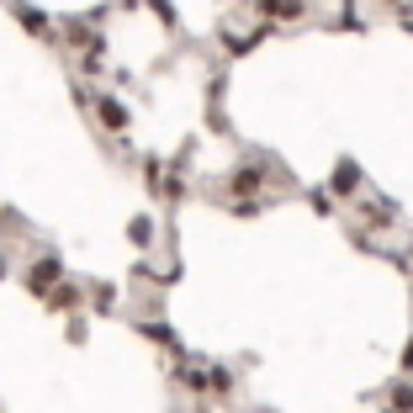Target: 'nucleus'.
<instances>
[{"instance_id": "nucleus-2", "label": "nucleus", "mask_w": 413, "mask_h": 413, "mask_svg": "<svg viewBox=\"0 0 413 413\" xmlns=\"http://www.w3.org/2000/svg\"><path fill=\"white\" fill-rule=\"evenodd\" d=\"M96 106H101V122H106V127H122V122H127L122 101H96Z\"/></svg>"}, {"instance_id": "nucleus-4", "label": "nucleus", "mask_w": 413, "mask_h": 413, "mask_svg": "<svg viewBox=\"0 0 413 413\" xmlns=\"http://www.w3.org/2000/svg\"><path fill=\"white\" fill-rule=\"evenodd\" d=\"M148 239H154V223L138 218V223H133V244H148Z\"/></svg>"}, {"instance_id": "nucleus-3", "label": "nucleus", "mask_w": 413, "mask_h": 413, "mask_svg": "<svg viewBox=\"0 0 413 413\" xmlns=\"http://www.w3.org/2000/svg\"><path fill=\"white\" fill-rule=\"evenodd\" d=\"M16 16H22V27H27V32H48V22H43V16H37L32 6H16Z\"/></svg>"}, {"instance_id": "nucleus-1", "label": "nucleus", "mask_w": 413, "mask_h": 413, "mask_svg": "<svg viewBox=\"0 0 413 413\" xmlns=\"http://www.w3.org/2000/svg\"><path fill=\"white\" fill-rule=\"evenodd\" d=\"M48 281H59V260H37L32 265V292H48Z\"/></svg>"}]
</instances>
